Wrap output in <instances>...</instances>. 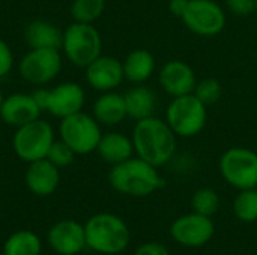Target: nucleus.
<instances>
[{"label":"nucleus","instance_id":"obj_29","mask_svg":"<svg viewBox=\"0 0 257 255\" xmlns=\"http://www.w3.org/2000/svg\"><path fill=\"white\" fill-rule=\"evenodd\" d=\"M230 14L236 17H250L256 14V0H226Z\"/></svg>","mask_w":257,"mask_h":255},{"label":"nucleus","instance_id":"obj_20","mask_svg":"<svg viewBox=\"0 0 257 255\" xmlns=\"http://www.w3.org/2000/svg\"><path fill=\"white\" fill-rule=\"evenodd\" d=\"M125 80L133 84H143L155 72V57L145 48H137L128 53L122 62Z\"/></svg>","mask_w":257,"mask_h":255},{"label":"nucleus","instance_id":"obj_32","mask_svg":"<svg viewBox=\"0 0 257 255\" xmlns=\"http://www.w3.org/2000/svg\"><path fill=\"white\" fill-rule=\"evenodd\" d=\"M188 2L190 0H169V11H170V14L178 17V18H182V15L187 11Z\"/></svg>","mask_w":257,"mask_h":255},{"label":"nucleus","instance_id":"obj_19","mask_svg":"<svg viewBox=\"0 0 257 255\" xmlns=\"http://www.w3.org/2000/svg\"><path fill=\"white\" fill-rule=\"evenodd\" d=\"M96 152L104 162L116 165L134 156V144L131 137H126L125 134L107 132L102 134Z\"/></svg>","mask_w":257,"mask_h":255},{"label":"nucleus","instance_id":"obj_22","mask_svg":"<svg viewBox=\"0 0 257 255\" xmlns=\"http://www.w3.org/2000/svg\"><path fill=\"white\" fill-rule=\"evenodd\" d=\"M26 41L30 48H54L62 47L63 33L53 23L45 20H36L27 24L24 30Z\"/></svg>","mask_w":257,"mask_h":255},{"label":"nucleus","instance_id":"obj_17","mask_svg":"<svg viewBox=\"0 0 257 255\" xmlns=\"http://www.w3.org/2000/svg\"><path fill=\"white\" fill-rule=\"evenodd\" d=\"M60 182L59 168L47 158L30 162L26 171V185L30 192L39 197L53 194Z\"/></svg>","mask_w":257,"mask_h":255},{"label":"nucleus","instance_id":"obj_11","mask_svg":"<svg viewBox=\"0 0 257 255\" xmlns=\"http://www.w3.org/2000/svg\"><path fill=\"white\" fill-rule=\"evenodd\" d=\"M215 233L214 222L209 216L200 213H187L179 216L170 225L172 239L187 248H200L206 245Z\"/></svg>","mask_w":257,"mask_h":255},{"label":"nucleus","instance_id":"obj_34","mask_svg":"<svg viewBox=\"0 0 257 255\" xmlns=\"http://www.w3.org/2000/svg\"><path fill=\"white\" fill-rule=\"evenodd\" d=\"M3 98H5V96H3V93H2V90H0V107H2V102H3Z\"/></svg>","mask_w":257,"mask_h":255},{"label":"nucleus","instance_id":"obj_2","mask_svg":"<svg viewBox=\"0 0 257 255\" xmlns=\"http://www.w3.org/2000/svg\"><path fill=\"white\" fill-rule=\"evenodd\" d=\"M108 182L114 191L130 197H148L164 186L158 168L139 156L111 165Z\"/></svg>","mask_w":257,"mask_h":255},{"label":"nucleus","instance_id":"obj_13","mask_svg":"<svg viewBox=\"0 0 257 255\" xmlns=\"http://www.w3.org/2000/svg\"><path fill=\"white\" fill-rule=\"evenodd\" d=\"M87 84L98 92H111L125 80L122 62L111 56H99L86 68Z\"/></svg>","mask_w":257,"mask_h":255},{"label":"nucleus","instance_id":"obj_36","mask_svg":"<svg viewBox=\"0 0 257 255\" xmlns=\"http://www.w3.org/2000/svg\"><path fill=\"white\" fill-rule=\"evenodd\" d=\"M0 255H3V254H0Z\"/></svg>","mask_w":257,"mask_h":255},{"label":"nucleus","instance_id":"obj_30","mask_svg":"<svg viewBox=\"0 0 257 255\" xmlns=\"http://www.w3.org/2000/svg\"><path fill=\"white\" fill-rule=\"evenodd\" d=\"M14 66V54L11 47L0 39V78L6 77Z\"/></svg>","mask_w":257,"mask_h":255},{"label":"nucleus","instance_id":"obj_21","mask_svg":"<svg viewBox=\"0 0 257 255\" xmlns=\"http://www.w3.org/2000/svg\"><path fill=\"white\" fill-rule=\"evenodd\" d=\"M125 98V105H126V113L128 117L137 120L155 116L157 110V95L154 93L152 89L137 84L131 89H128L123 95Z\"/></svg>","mask_w":257,"mask_h":255},{"label":"nucleus","instance_id":"obj_5","mask_svg":"<svg viewBox=\"0 0 257 255\" xmlns=\"http://www.w3.org/2000/svg\"><path fill=\"white\" fill-rule=\"evenodd\" d=\"M62 48L72 65L86 68L101 56L102 39L93 24L74 21L63 32Z\"/></svg>","mask_w":257,"mask_h":255},{"label":"nucleus","instance_id":"obj_7","mask_svg":"<svg viewBox=\"0 0 257 255\" xmlns=\"http://www.w3.org/2000/svg\"><path fill=\"white\" fill-rule=\"evenodd\" d=\"M60 140L65 141L75 155H89L96 150L102 137L101 125L93 116L78 111L63 117L59 126Z\"/></svg>","mask_w":257,"mask_h":255},{"label":"nucleus","instance_id":"obj_26","mask_svg":"<svg viewBox=\"0 0 257 255\" xmlns=\"http://www.w3.org/2000/svg\"><path fill=\"white\" fill-rule=\"evenodd\" d=\"M220 195L212 188H202L194 192L191 198L193 212L212 218L220 209Z\"/></svg>","mask_w":257,"mask_h":255},{"label":"nucleus","instance_id":"obj_6","mask_svg":"<svg viewBox=\"0 0 257 255\" xmlns=\"http://www.w3.org/2000/svg\"><path fill=\"white\" fill-rule=\"evenodd\" d=\"M53 143L54 131L51 125L42 119H36L17 128L12 138L15 155L27 164L47 158Z\"/></svg>","mask_w":257,"mask_h":255},{"label":"nucleus","instance_id":"obj_3","mask_svg":"<svg viewBox=\"0 0 257 255\" xmlns=\"http://www.w3.org/2000/svg\"><path fill=\"white\" fill-rule=\"evenodd\" d=\"M86 245L99 254L123 252L131 240V233L123 219L113 213H96L84 224Z\"/></svg>","mask_w":257,"mask_h":255},{"label":"nucleus","instance_id":"obj_23","mask_svg":"<svg viewBox=\"0 0 257 255\" xmlns=\"http://www.w3.org/2000/svg\"><path fill=\"white\" fill-rule=\"evenodd\" d=\"M42 243L39 237L29 230L11 234L3 246V255H39Z\"/></svg>","mask_w":257,"mask_h":255},{"label":"nucleus","instance_id":"obj_1","mask_svg":"<svg viewBox=\"0 0 257 255\" xmlns=\"http://www.w3.org/2000/svg\"><path fill=\"white\" fill-rule=\"evenodd\" d=\"M131 140L134 153L157 168L169 164L178 147V135L172 131L166 119L163 120L157 116L137 120Z\"/></svg>","mask_w":257,"mask_h":255},{"label":"nucleus","instance_id":"obj_31","mask_svg":"<svg viewBox=\"0 0 257 255\" xmlns=\"http://www.w3.org/2000/svg\"><path fill=\"white\" fill-rule=\"evenodd\" d=\"M134 255H170L169 249L158 242H148L137 248Z\"/></svg>","mask_w":257,"mask_h":255},{"label":"nucleus","instance_id":"obj_27","mask_svg":"<svg viewBox=\"0 0 257 255\" xmlns=\"http://www.w3.org/2000/svg\"><path fill=\"white\" fill-rule=\"evenodd\" d=\"M193 93L208 107V105H212L220 101V98L223 95V86L217 78L209 77V78H203V80L197 81Z\"/></svg>","mask_w":257,"mask_h":255},{"label":"nucleus","instance_id":"obj_15","mask_svg":"<svg viewBox=\"0 0 257 255\" xmlns=\"http://www.w3.org/2000/svg\"><path fill=\"white\" fill-rule=\"evenodd\" d=\"M48 243L54 252L60 255L80 254L86 245L84 225L72 219L56 222L48 233Z\"/></svg>","mask_w":257,"mask_h":255},{"label":"nucleus","instance_id":"obj_9","mask_svg":"<svg viewBox=\"0 0 257 255\" xmlns=\"http://www.w3.org/2000/svg\"><path fill=\"white\" fill-rule=\"evenodd\" d=\"M181 20L190 32L205 38L215 36L226 27V12L215 0H190Z\"/></svg>","mask_w":257,"mask_h":255},{"label":"nucleus","instance_id":"obj_18","mask_svg":"<svg viewBox=\"0 0 257 255\" xmlns=\"http://www.w3.org/2000/svg\"><path fill=\"white\" fill-rule=\"evenodd\" d=\"M92 116L99 125L104 126H116L122 123L128 117L123 95L114 90L102 92V95H99L93 102Z\"/></svg>","mask_w":257,"mask_h":255},{"label":"nucleus","instance_id":"obj_8","mask_svg":"<svg viewBox=\"0 0 257 255\" xmlns=\"http://www.w3.org/2000/svg\"><path fill=\"white\" fill-rule=\"evenodd\" d=\"M223 179L238 191L257 188V153L248 147L227 149L218 164Z\"/></svg>","mask_w":257,"mask_h":255},{"label":"nucleus","instance_id":"obj_25","mask_svg":"<svg viewBox=\"0 0 257 255\" xmlns=\"http://www.w3.org/2000/svg\"><path fill=\"white\" fill-rule=\"evenodd\" d=\"M105 9V0H74L71 5V15L77 23L93 24Z\"/></svg>","mask_w":257,"mask_h":255},{"label":"nucleus","instance_id":"obj_12","mask_svg":"<svg viewBox=\"0 0 257 255\" xmlns=\"http://www.w3.org/2000/svg\"><path fill=\"white\" fill-rule=\"evenodd\" d=\"M158 83L169 96L178 98L194 92L197 77L188 63L182 60H170L160 69Z\"/></svg>","mask_w":257,"mask_h":255},{"label":"nucleus","instance_id":"obj_33","mask_svg":"<svg viewBox=\"0 0 257 255\" xmlns=\"http://www.w3.org/2000/svg\"><path fill=\"white\" fill-rule=\"evenodd\" d=\"M47 93H48V90H47V89H38V90H35V92L32 93V95H33V98H35V101H36V104L41 107V110H45Z\"/></svg>","mask_w":257,"mask_h":255},{"label":"nucleus","instance_id":"obj_28","mask_svg":"<svg viewBox=\"0 0 257 255\" xmlns=\"http://www.w3.org/2000/svg\"><path fill=\"white\" fill-rule=\"evenodd\" d=\"M74 150L62 140H54V143L51 144L50 150H48V155H47V159L54 164L57 168H63V167H68L69 164H72L74 161Z\"/></svg>","mask_w":257,"mask_h":255},{"label":"nucleus","instance_id":"obj_16","mask_svg":"<svg viewBox=\"0 0 257 255\" xmlns=\"http://www.w3.org/2000/svg\"><path fill=\"white\" fill-rule=\"evenodd\" d=\"M41 111L42 110L36 104L32 93H12L3 98L0 117L6 125L20 128L29 122L39 119Z\"/></svg>","mask_w":257,"mask_h":255},{"label":"nucleus","instance_id":"obj_35","mask_svg":"<svg viewBox=\"0 0 257 255\" xmlns=\"http://www.w3.org/2000/svg\"><path fill=\"white\" fill-rule=\"evenodd\" d=\"M256 14H257V0H256Z\"/></svg>","mask_w":257,"mask_h":255},{"label":"nucleus","instance_id":"obj_24","mask_svg":"<svg viewBox=\"0 0 257 255\" xmlns=\"http://www.w3.org/2000/svg\"><path fill=\"white\" fill-rule=\"evenodd\" d=\"M233 213L242 222L257 221V188L242 189L233 200Z\"/></svg>","mask_w":257,"mask_h":255},{"label":"nucleus","instance_id":"obj_10","mask_svg":"<svg viewBox=\"0 0 257 255\" xmlns=\"http://www.w3.org/2000/svg\"><path fill=\"white\" fill-rule=\"evenodd\" d=\"M60 69L62 56L54 48H32L18 65L21 78L35 86H44L53 81Z\"/></svg>","mask_w":257,"mask_h":255},{"label":"nucleus","instance_id":"obj_4","mask_svg":"<svg viewBox=\"0 0 257 255\" xmlns=\"http://www.w3.org/2000/svg\"><path fill=\"white\" fill-rule=\"evenodd\" d=\"M166 122L178 137H196L206 126L208 107L194 93L172 98L166 110Z\"/></svg>","mask_w":257,"mask_h":255},{"label":"nucleus","instance_id":"obj_14","mask_svg":"<svg viewBox=\"0 0 257 255\" xmlns=\"http://www.w3.org/2000/svg\"><path fill=\"white\" fill-rule=\"evenodd\" d=\"M84 90L78 83H62L48 89L45 110L54 117H68L83 110Z\"/></svg>","mask_w":257,"mask_h":255}]
</instances>
